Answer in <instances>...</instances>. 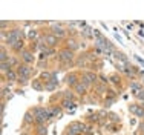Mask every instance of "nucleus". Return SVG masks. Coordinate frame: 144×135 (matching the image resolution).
<instances>
[{
	"instance_id": "nucleus-11",
	"label": "nucleus",
	"mask_w": 144,
	"mask_h": 135,
	"mask_svg": "<svg viewBox=\"0 0 144 135\" xmlns=\"http://www.w3.org/2000/svg\"><path fill=\"white\" fill-rule=\"evenodd\" d=\"M136 97H138V98H144V91H143V89L136 92Z\"/></svg>"
},
{
	"instance_id": "nucleus-2",
	"label": "nucleus",
	"mask_w": 144,
	"mask_h": 135,
	"mask_svg": "<svg viewBox=\"0 0 144 135\" xmlns=\"http://www.w3.org/2000/svg\"><path fill=\"white\" fill-rule=\"evenodd\" d=\"M29 74H31L29 68H26V66H20V68H18V75L22 77V80L28 78V77H29Z\"/></svg>"
},
{
	"instance_id": "nucleus-6",
	"label": "nucleus",
	"mask_w": 144,
	"mask_h": 135,
	"mask_svg": "<svg viewBox=\"0 0 144 135\" xmlns=\"http://www.w3.org/2000/svg\"><path fill=\"white\" fill-rule=\"evenodd\" d=\"M64 34L63 28H60V26H54V35H58V37H61Z\"/></svg>"
},
{
	"instance_id": "nucleus-12",
	"label": "nucleus",
	"mask_w": 144,
	"mask_h": 135,
	"mask_svg": "<svg viewBox=\"0 0 144 135\" xmlns=\"http://www.w3.org/2000/svg\"><path fill=\"white\" fill-rule=\"evenodd\" d=\"M72 104H74V103H72V101H69V100L64 101V107H72Z\"/></svg>"
},
{
	"instance_id": "nucleus-10",
	"label": "nucleus",
	"mask_w": 144,
	"mask_h": 135,
	"mask_svg": "<svg viewBox=\"0 0 144 135\" xmlns=\"http://www.w3.org/2000/svg\"><path fill=\"white\" fill-rule=\"evenodd\" d=\"M46 40L49 42V45H54V43H55V37H54V35H49Z\"/></svg>"
},
{
	"instance_id": "nucleus-9",
	"label": "nucleus",
	"mask_w": 144,
	"mask_h": 135,
	"mask_svg": "<svg viewBox=\"0 0 144 135\" xmlns=\"http://www.w3.org/2000/svg\"><path fill=\"white\" fill-rule=\"evenodd\" d=\"M84 89H86V86H84V84H77V91H78V92H84Z\"/></svg>"
},
{
	"instance_id": "nucleus-7",
	"label": "nucleus",
	"mask_w": 144,
	"mask_h": 135,
	"mask_svg": "<svg viewBox=\"0 0 144 135\" xmlns=\"http://www.w3.org/2000/svg\"><path fill=\"white\" fill-rule=\"evenodd\" d=\"M23 58H25V62H28V63L34 60V58H32V55L29 54V52H25V54H23Z\"/></svg>"
},
{
	"instance_id": "nucleus-8",
	"label": "nucleus",
	"mask_w": 144,
	"mask_h": 135,
	"mask_svg": "<svg viewBox=\"0 0 144 135\" xmlns=\"http://www.w3.org/2000/svg\"><path fill=\"white\" fill-rule=\"evenodd\" d=\"M66 80H67V83L69 84H75V75H69Z\"/></svg>"
},
{
	"instance_id": "nucleus-5",
	"label": "nucleus",
	"mask_w": 144,
	"mask_h": 135,
	"mask_svg": "<svg viewBox=\"0 0 144 135\" xmlns=\"http://www.w3.org/2000/svg\"><path fill=\"white\" fill-rule=\"evenodd\" d=\"M6 75H8V80H9V82H14V80L17 78L16 72H14V71H11V69H9V71L6 72Z\"/></svg>"
},
{
	"instance_id": "nucleus-1",
	"label": "nucleus",
	"mask_w": 144,
	"mask_h": 135,
	"mask_svg": "<svg viewBox=\"0 0 144 135\" xmlns=\"http://www.w3.org/2000/svg\"><path fill=\"white\" fill-rule=\"evenodd\" d=\"M20 38H22V32H20L18 29H14V31H11L9 35H8V43H9L11 46H16L17 43L20 42Z\"/></svg>"
},
{
	"instance_id": "nucleus-13",
	"label": "nucleus",
	"mask_w": 144,
	"mask_h": 135,
	"mask_svg": "<svg viewBox=\"0 0 144 135\" xmlns=\"http://www.w3.org/2000/svg\"><path fill=\"white\" fill-rule=\"evenodd\" d=\"M22 46H23V42H22V40H20V42H18V43H17L16 46H14V49H17V51H18V49H20V48H22Z\"/></svg>"
},
{
	"instance_id": "nucleus-3",
	"label": "nucleus",
	"mask_w": 144,
	"mask_h": 135,
	"mask_svg": "<svg viewBox=\"0 0 144 135\" xmlns=\"http://www.w3.org/2000/svg\"><path fill=\"white\" fill-rule=\"evenodd\" d=\"M60 60H61V62L72 60V52H71V51H61V52H60Z\"/></svg>"
},
{
	"instance_id": "nucleus-4",
	"label": "nucleus",
	"mask_w": 144,
	"mask_h": 135,
	"mask_svg": "<svg viewBox=\"0 0 144 135\" xmlns=\"http://www.w3.org/2000/svg\"><path fill=\"white\" fill-rule=\"evenodd\" d=\"M130 111H132L135 115H138V117H144V111L140 109V107H136V106H130Z\"/></svg>"
},
{
	"instance_id": "nucleus-14",
	"label": "nucleus",
	"mask_w": 144,
	"mask_h": 135,
	"mask_svg": "<svg viewBox=\"0 0 144 135\" xmlns=\"http://www.w3.org/2000/svg\"><path fill=\"white\" fill-rule=\"evenodd\" d=\"M141 127H143V131H144V123H143V126H141Z\"/></svg>"
}]
</instances>
